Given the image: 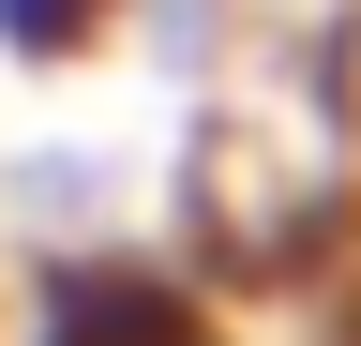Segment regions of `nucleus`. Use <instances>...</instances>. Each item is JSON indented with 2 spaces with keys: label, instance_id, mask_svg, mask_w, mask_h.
Returning <instances> with one entry per match:
<instances>
[{
  "label": "nucleus",
  "instance_id": "1",
  "mask_svg": "<svg viewBox=\"0 0 361 346\" xmlns=\"http://www.w3.org/2000/svg\"><path fill=\"white\" fill-rule=\"evenodd\" d=\"M16 346H241V331H226L180 271H151V256H45Z\"/></svg>",
  "mask_w": 361,
  "mask_h": 346
},
{
  "label": "nucleus",
  "instance_id": "2",
  "mask_svg": "<svg viewBox=\"0 0 361 346\" xmlns=\"http://www.w3.org/2000/svg\"><path fill=\"white\" fill-rule=\"evenodd\" d=\"M121 16H135V0H0V61H16V75H75V61H106Z\"/></svg>",
  "mask_w": 361,
  "mask_h": 346
}]
</instances>
